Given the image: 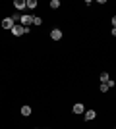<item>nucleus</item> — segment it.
Instances as JSON below:
<instances>
[{"instance_id": "f257e3e1", "label": "nucleus", "mask_w": 116, "mask_h": 129, "mask_svg": "<svg viewBox=\"0 0 116 129\" xmlns=\"http://www.w3.org/2000/svg\"><path fill=\"white\" fill-rule=\"evenodd\" d=\"M10 31L14 33L16 37H19V35H25V33H29V29H27V27H23V25H19V23H16V25L12 27Z\"/></svg>"}, {"instance_id": "f03ea898", "label": "nucleus", "mask_w": 116, "mask_h": 129, "mask_svg": "<svg viewBox=\"0 0 116 129\" xmlns=\"http://www.w3.org/2000/svg\"><path fill=\"white\" fill-rule=\"evenodd\" d=\"M19 21H21V25H23V27H27V29H29V25L33 23V16H27V14H25V16L19 17Z\"/></svg>"}, {"instance_id": "7ed1b4c3", "label": "nucleus", "mask_w": 116, "mask_h": 129, "mask_svg": "<svg viewBox=\"0 0 116 129\" xmlns=\"http://www.w3.org/2000/svg\"><path fill=\"white\" fill-rule=\"evenodd\" d=\"M14 25H16V23H14L12 17H4V19H2V27H4V29H12Z\"/></svg>"}, {"instance_id": "20e7f679", "label": "nucleus", "mask_w": 116, "mask_h": 129, "mask_svg": "<svg viewBox=\"0 0 116 129\" xmlns=\"http://www.w3.org/2000/svg\"><path fill=\"white\" fill-rule=\"evenodd\" d=\"M50 39H52V41H60L62 39V31L60 29H52V31H50Z\"/></svg>"}, {"instance_id": "39448f33", "label": "nucleus", "mask_w": 116, "mask_h": 129, "mask_svg": "<svg viewBox=\"0 0 116 129\" xmlns=\"http://www.w3.org/2000/svg\"><path fill=\"white\" fill-rule=\"evenodd\" d=\"M83 116H85V119H87V121H91V119H95L97 112H95V110H85V112H83Z\"/></svg>"}, {"instance_id": "423d86ee", "label": "nucleus", "mask_w": 116, "mask_h": 129, "mask_svg": "<svg viewBox=\"0 0 116 129\" xmlns=\"http://www.w3.org/2000/svg\"><path fill=\"white\" fill-rule=\"evenodd\" d=\"M14 8H16L17 12L23 10V8H25V0H14Z\"/></svg>"}, {"instance_id": "0eeeda50", "label": "nucleus", "mask_w": 116, "mask_h": 129, "mask_svg": "<svg viewBox=\"0 0 116 129\" xmlns=\"http://www.w3.org/2000/svg\"><path fill=\"white\" fill-rule=\"evenodd\" d=\"M25 8L35 10V8H37V0H25Z\"/></svg>"}, {"instance_id": "6e6552de", "label": "nucleus", "mask_w": 116, "mask_h": 129, "mask_svg": "<svg viewBox=\"0 0 116 129\" xmlns=\"http://www.w3.org/2000/svg\"><path fill=\"white\" fill-rule=\"evenodd\" d=\"M83 112H85L83 104H74V114H83Z\"/></svg>"}, {"instance_id": "1a4fd4ad", "label": "nucleus", "mask_w": 116, "mask_h": 129, "mask_svg": "<svg viewBox=\"0 0 116 129\" xmlns=\"http://www.w3.org/2000/svg\"><path fill=\"white\" fill-rule=\"evenodd\" d=\"M21 116H31V106H21Z\"/></svg>"}, {"instance_id": "9d476101", "label": "nucleus", "mask_w": 116, "mask_h": 129, "mask_svg": "<svg viewBox=\"0 0 116 129\" xmlns=\"http://www.w3.org/2000/svg\"><path fill=\"white\" fill-rule=\"evenodd\" d=\"M50 8H52V10L60 8V0H50Z\"/></svg>"}, {"instance_id": "9b49d317", "label": "nucleus", "mask_w": 116, "mask_h": 129, "mask_svg": "<svg viewBox=\"0 0 116 129\" xmlns=\"http://www.w3.org/2000/svg\"><path fill=\"white\" fill-rule=\"evenodd\" d=\"M108 79H110V77H108V73H106V71H103V73H101V81H103V83H106Z\"/></svg>"}, {"instance_id": "f8f14e48", "label": "nucleus", "mask_w": 116, "mask_h": 129, "mask_svg": "<svg viewBox=\"0 0 116 129\" xmlns=\"http://www.w3.org/2000/svg\"><path fill=\"white\" fill-rule=\"evenodd\" d=\"M33 23H35V25H41V23H43V19H41V17H35V16H33Z\"/></svg>"}, {"instance_id": "ddd939ff", "label": "nucleus", "mask_w": 116, "mask_h": 129, "mask_svg": "<svg viewBox=\"0 0 116 129\" xmlns=\"http://www.w3.org/2000/svg\"><path fill=\"white\" fill-rule=\"evenodd\" d=\"M99 89H101V92H106V91H108V87H106V83H103V85H101Z\"/></svg>"}, {"instance_id": "4468645a", "label": "nucleus", "mask_w": 116, "mask_h": 129, "mask_svg": "<svg viewBox=\"0 0 116 129\" xmlns=\"http://www.w3.org/2000/svg\"><path fill=\"white\" fill-rule=\"evenodd\" d=\"M19 17H21V16H19V14H14V16H12V19H14V23H16L17 19H19Z\"/></svg>"}]
</instances>
